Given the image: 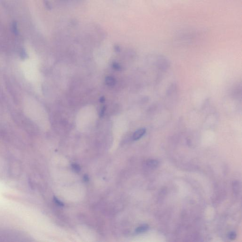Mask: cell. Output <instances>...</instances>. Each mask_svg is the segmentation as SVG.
Here are the masks:
<instances>
[{
	"label": "cell",
	"mask_w": 242,
	"mask_h": 242,
	"mask_svg": "<svg viewBox=\"0 0 242 242\" xmlns=\"http://www.w3.org/2000/svg\"><path fill=\"white\" fill-rule=\"evenodd\" d=\"M157 60V65L159 69L164 71L169 68V63L168 60L165 57L162 56H158Z\"/></svg>",
	"instance_id": "1"
},
{
	"label": "cell",
	"mask_w": 242,
	"mask_h": 242,
	"mask_svg": "<svg viewBox=\"0 0 242 242\" xmlns=\"http://www.w3.org/2000/svg\"><path fill=\"white\" fill-rule=\"evenodd\" d=\"M146 132V130L145 128H141V129L138 130L133 134L132 138H133V140L137 141V140H140L144 135Z\"/></svg>",
	"instance_id": "2"
},
{
	"label": "cell",
	"mask_w": 242,
	"mask_h": 242,
	"mask_svg": "<svg viewBox=\"0 0 242 242\" xmlns=\"http://www.w3.org/2000/svg\"><path fill=\"white\" fill-rule=\"evenodd\" d=\"M158 161L155 160H150L147 161V165L151 169H155L159 165Z\"/></svg>",
	"instance_id": "3"
},
{
	"label": "cell",
	"mask_w": 242,
	"mask_h": 242,
	"mask_svg": "<svg viewBox=\"0 0 242 242\" xmlns=\"http://www.w3.org/2000/svg\"><path fill=\"white\" fill-rule=\"evenodd\" d=\"M149 229V226L147 225H143L140 226L136 229L135 232L138 234L142 233L145 232Z\"/></svg>",
	"instance_id": "4"
},
{
	"label": "cell",
	"mask_w": 242,
	"mask_h": 242,
	"mask_svg": "<svg viewBox=\"0 0 242 242\" xmlns=\"http://www.w3.org/2000/svg\"><path fill=\"white\" fill-rule=\"evenodd\" d=\"M106 82L108 86L112 87L115 85L116 82V79L111 76H108L106 78Z\"/></svg>",
	"instance_id": "5"
},
{
	"label": "cell",
	"mask_w": 242,
	"mask_h": 242,
	"mask_svg": "<svg viewBox=\"0 0 242 242\" xmlns=\"http://www.w3.org/2000/svg\"><path fill=\"white\" fill-rule=\"evenodd\" d=\"M60 3L63 4H69V3H80L84 1V0H59Z\"/></svg>",
	"instance_id": "6"
},
{
	"label": "cell",
	"mask_w": 242,
	"mask_h": 242,
	"mask_svg": "<svg viewBox=\"0 0 242 242\" xmlns=\"http://www.w3.org/2000/svg\"><path fill=\"white\" fill-rule=\"evenodd\" d=\"M72 169L74 172H76V173H79V172H80V167L78 164H72Z\"/></svg>",
	"instance_id": "7"
},
{
	"label": "cell",
	"mask_w": 242,
	"mask_h": 242,
	"mask_svg": "<svg viewBox=\"0 0 242 242\" xmlns=\"http://www.w3.org/2000/svg\"><path fill=\"white\" fill-rule=\"evenodd\" d=\"M54 203H55L58 206H64V203H62V201H60L57 198H56V197H54Z\"/></svg>",
	"instance_id": "8"
},
{
	"label": "cell",
	"mask_w": 242,
	"mask_h": 242,
	"mask_svg": "<svg viewBox=\"0 0 242 242\" xmlns=\"http://www.w3.org/2000/svg\"><path fill=\"white\" fill-rule=\"evenodd\" d=\"M237 237V234L234 232H231L229 233V238L230 240H234Z\"/></svg>",
	"instance_id": "9"
},
{
	"label": "cell",
	"mask_w": 242,
	"mask_h": 242,
	"mask_svg": "<svg viewBox=\"0 0 242 242\" xmlns=\"http://www.w3.org/2000/svg\"><path fill=\"white\" fill-rule=\"evenodd\" d=\"M113 67L114 68V69L116 70H120L121 69V66L117 63H113Z\"/></svg>",
	"instance_id": "10"
},
{
	"label": "cell",
	"mask_w": 242,
	"mask_h": 242,
	"mask_svg": "<svg viewBox=\"0 0 242 242\" xmlns=\"http://www.w3.org/2000/svg\"><path fill=\"white\" fill-rule=\"evenodd\" d=\"M105 110H106V108H105V107H104L101 110V111L100 112V116H102L104 115Z\"/></svg>",
	"instance_id": "11"
},
{
	"label": "cell",
	"mask_w": 242,
	"mask_h": 242,
	"mask_svg": "<svg viewBox=\"0 0 242 242\" xmlns=\"http://www.w3.org/2000/svg\"><path fill=\"white\" fill-rule=\"evenodd\" d=\"M115 50H116V51H117V52H119V51H120V46H118V45H116V46H115Z\"/></svg>",
	"instance_id": "12"
},
{
	"label": "cell",
	"mask_w": 242,
	"mask_h": 242,
	"mask_svg": "<svg viewBox=\"0 0 242 242\" xmlns=\"http://www.w3.org/2000/svg\"><path fill=\"white\" fill-rule=\"evenodd\" d=\"M84 180L86 182H88V175H85L84 177Z\"/></svg>",
	"instance_id": "13"
},
{
	"label": "cell",
	"mask_w": 242,
	"mask_h": 242,
	"mask_svg": "<svg viewBox=\"0 0 242 242\" xmlns=\"http://www.w3.org/2000/svg\"><path fill=\"white\" fill-rule=\"evenodd\" d=\"M100 101L101 103H103L105 101V98H104V97H101V98H100Z\"/></svg>",
	"instance_id": "14"
}]
</instances>
